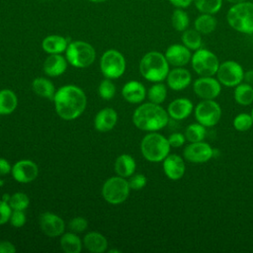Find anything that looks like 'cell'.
Returning <instances> with one entry per match:
<instances>
[{
  "mask_svg": "<svg viewBox=\"0 0 253 253\" xmlns=\"http://www.w3.org/2000/svg\"><path fill=\"white\" fill-rule=\"evenodd\" d=\"M191 63L194 71L200 76H213L220 64L212 51L202 47L192 54Z\"/></svg>",
  "mask_w": 253,
  "mask_h": 253,
  "instance_id": "cell-8",
  "label": "cell"
},
{
  "mask_svg": "<svg viewBox=\"0 0 253 253\" xmlns=\"http://www.w3.org/2000/svg\"><path fill=\"white\" fill-rule=\"evenodd\" d=\"M60 246L65 253H80L82 250V241L75 232L64 233L60 237Z\"/></svg>",
  "mask_w": 253,
  "mask_h": 253,
  "instance_id": "cell-30",
  "label": "cell"
},
{
  "mask_svg": "<svg viewBox=\"0 0 253 253\" xmlns=\"http://www.w3.org/2000/svg\"><path fill=\"white\" fill-rule=\"evenodd\" d=\"M167 97V88L161 82H156L147 91V98L151 103L161 104Z\"/></svg>",
  "mask_w": 253,
  "mask_h": 253,
  "instance_id": "cell-35",
  "label": "cell"
},
{
  "mask_svg": "<svg viewBox=\"0 0 253 253\" xmlns=\"http://www.w3.org/2000/svg\"><path fill=\"white\" fill-rule=\"evenodd\" d=\"M18 106L17 95L10 89L0 91V115L12 114Z\"/></svg>",
  "mask_w": 253,
  "mask_h": 253,
  "instance_id": "cell-28",
  "label": "cell"
},
{
  "mask_svg": "<svg viewBox=\"0 0 253 253\" xmlns=\"http://www.w3.org/2000/svg\"><path fill=\"white\" fill-rule=\"evenodd\" d=\"M12 176L13 178L22 184H27L33 182L39 174V168L37 164L29 159H23L17 161L12 166Z\"/></svg>",
  "mask_w": 253,
  "mask_h": 253,
  "instance_id": "cell-14",
  "label": "cell"
},
{
  "mask_svg": "<svg viewBox=\"0 0 253 253\" xmlns=\"http://www.w3.org/2000/svg\"><path fill=\"white\" fill-rule=\"evenodd\" d=\"M109 252L110 253H114V252H117V253H120L121 251L120 250H117V249H111V250H109Z\"/></svg>",
  "mask_w": 253,
  "mask_h": 253,
  "instance_id": "cell-51",
  "label": "cell"
},
{
  "mask_svg": "<svg viewBox=\"0 0 253 253\" xmlns=\"http://www.w3.org/2000/svg\"><path fill=\"white\" fill-rule=\"evenodd\" d=\"M171 24L177 32H184L190 26V17L185 9L176 8L171 15Z\"/></svg>",
  "mask_w": 253,
  "mask_h": 253,
  "instance_id": "cell-32",
  "label": "cell"
},
{
  "mask_svg": "<svg viewBox=\"0 0 253 253\" xmlns=\"http://www.w3.org/2000/svg\"><path fill=\"white\" fill-rule=\"evenodd\" d=\"M16 247L10 241H0V253H15Z\"/></svg>",
  "mask_w": 253,
  "mask_h": 253,
  "instance_id": "cell-44",
  "label": "cell"
},
{
  "mask_svg": "<svg viewBox=\"0 0 253 253\" xmlns=\"http://www.w3.org/2000/svg\"><path fill=\"white\" fill-rule=\"evenodd\" d=\"M193 90L203 100H214L221 92V84L212 76H200L193 83Z\"/></svg>",
  "mask_w": 253,
  "mask_h": 253,
  "instance_id": "cell-12",
  "label": "cell"
},
{
  "mask_svg": "<svg viewBox=\"0 0 253 253\" xmlns=\"http://www.w3.org/2000/svg\"><path fill=\"white\" fill-rule=\"evenodd\" d=\"M226 22L238 33L253 35V2L247 0L232 4L227 10Z\"/></svg>",
  "mask_w": 253,
  "mask_h": 253,
  "instance_id": "cell-4",
  "label": "cell"
},
{
  "mask_svg": "<svg viewBox=\"0 0 253 253\" xmlns=\"http://www.w3.org/2000/svg\"><path fill=\"white\" fill-rule=\"evenodd\" d=\"M166 80L170 89L174 91H181L190 85L192 75L190 71L184 67H175L172 70H169Z\"/></svg>",
  "mask_w": 253,
  "mask_h": 253,
  "instance_id": "cell-18",
  "label": "cell"
},
{
  "mask_svg": "<svg viewBox=\"0 0 253 253\" xmlns=\"http://www.w3.org/2000/svg\"><path fill=\"white\" fill-rule=\"evenodd\" d=\"M194 110L193 102L188 98H177L173 100L167 108V113L169 117L174 120H184L187 119Z\"/></svg>",
  "mask_w": 253,
  "mask_h": 253,
  "instance_id": "cell-19",
  "label": "cell"
},
{
  "mask_svg": "<svg viewBox=\"0 0 253 253\" xmlns=\"http://www.w3.org/2000/svg\"><path fill=\"white\" fill-rule=\"evenodd\" d=\"M12 171V166L8 160L0 157V176L9 174Z\"/></svg>",
  "mask_w": 253,
  "mask_h": 253,
  "instance_id": "cell-45",
  "label": "cell"
},
{
  "mask_svg": "<svg viewBox=\"0 0 253 253\" xmlns=\"http://www.w3.org/2000/svg\"><path fill=\"white\" fill-rule=\"evenodd\" d=\"M170 147L168 138L156 131L144 135L140 142L141 154L150 162L163 161L169 154Z\"/></svg>",
  "mask_w": 253,
  "mask_h": 253,
  "instance_id": "cell-5",
  "label": "cell"
},
{
  "mask_svg": "<svg viewBox=\"0 0 253 253\" xmlns=\"http://www.w3.org/2000/svg\"><path fill=\"white\" fill-rule=\"evenodd\" d=\"M146 182H147V179L143 174H132L129 177L128 185L131 190L138 191L145 187Z\"/></svg>",
  "mask_w": 253,
  "mask_h": 253,
  "instance_id": "cell-39",
  "label": "cell"
},
{
  "mask_svg": "<svg viewBox=\"0 0 253 253\" xmlns=\"http://www.w3.org/2000/svg\"><path fill=\"white\" fill-rule=\"evenodd\" d=\"M216 76L221 85L226 87H235L242 82L244 70L237 61L226 60L219 64Z\"/></svg>",
  "mask_w": 253,
  "mask_h": 253,
  "instance_id": "cell-11",
  "label": "cell"
},
{
  "mask_svg": "<svg viewBox=\"0 0 253 253\" xmlns=\"http://www.w3.org/2000/svg\"><path fill=\"white\" fill-rule=\"evenodd\" d=\"M212 147L204 141L191 142L183 150V157L192 163H205L211 159Z\"/></svg>",
  "mask_w": 253,
  "mask_h": 253,
  "instance_id": "cell-13",
  "label": "cell"
},
{
  "mask_svg": "<svg viewBox=\"0 0 253 253\" xmlns=\"http://www.w3.org/2000/svg\"><path fill=\"white\" fill-rule=\"evenodd\" d=\"M135 168V160L129 154H121L115 161V171L121 177H130L134 174Z\"/></svg>",
  "mask_w": 253,
  "mask_h": 253,
  "instance_id": "cell-25",
  "label": "cell"
},
{
  "mask_svg": "<svg viewBox=\"0 0 253 253\" xmlns=\"http://www.w3.org/2000/svg\"><path fill=\"white\" fill-rule=\"evenodd\" d=\"M169 64L175 67L187 65L192 58L191 50L183 43H173L169 45L164 53Z\"/></svg>",
  "mask_w": 253,
  "mask_h": 253,
  "instance_id": "cell-16",
  "label": "cell"
},
{
  "mask_svg": "<svg viewBox=\"0 0 253 253\" xmlns=\"http://www.w3.org/2000/svg\"><path fill=\"white\" fill-rule=\"evenodd\" d=\"M67 45V39L58 35L47 36L42 42V49L48 54L61 53L66 50Z\"/></svg>",
  "mask_w": 253,
  "mask_h": 253,
  "instance_id": "cell-24",
  "label": "cell"
},
{
  "mask_svg": "<svg viewBox=\"0 0 253 253\" xmlns=\"http://www.w3.org/2000/svg\"><path fill=\"white\" fill-rule=\"evenodd\" d=\"M168 141L171 147L177 148V147H181L185 143L186 137H185V134L181 132H173L168 137Z\"/></svg>",
  "mask_w": 253,
  "mask_h": 253,
  "instance_id": "cell-43",
  "label": "cell"
},
{
  "mask_svg": "<svg viewBox=\"0 0 253 253\" xmlns=\"http://www.w3.org/2000/svg\"><path fill=\"white\" fill-rule=\"evenodd\" d=\"M68 226L72 232L79 233L86 230V228L88 227V221L84 217L77 216L69 221Z\"/></svg>",
  "mask_w": 253,
  "mask_h": 253,
  "instance_id": "cell-40",
  "label": "cell"
},
{
  "mask_svg": "<svg viewBox=\"0 0 253 253\" xmlns=\"http://www.w3.org/2000/svg\"><path fill=\"white\" fill-rule=\"evenodd\" d=\"M129 191L128 181L118 175L105 181L102 187V196L109 204L119 205L127 199Z\"/></svg>",
  "mask_w": 253,
  "mask_h": 253,
  "instance_id": "cell-7",
  "label": "cell"
},
{
  "mask_svg": "<svg viewBox=\"0 0 253 253\" xmlns=\"http://www.w3.org/2000/svg\"><path fill=\"white\" fill-rule=\"evenodd\" d=\"M122 95L126 102L131 104H138L145 99L146 90L141 82L131 80L124 85L122 89Z\"/></svg>",
  "mask_w": 253,
  "mask_h": 253,
  "instance_id": "cell-20",
  "label": "cell"
},
{
  "mask_svg": "<svg viewBox=\"0 0 253 253\" xmlns=\"http://www.w3.org/2000/svg\"><path fill=\"white\" fill-rule=\"evenodd\" d=\"M32 89L38 96L48 100H53L55 95L53 83L49 79L43 77L34 79L32 82Z\"/></svg>",
  "mask_w": 253,
  "mask_h": 253,
  "instance_id": "cell-27",
  "label": "cell"
},
{
  "mask_svg": "<svg viewBox=\"0 0 253 253\" xmlns=\"http://www.w3.org/2000/svg\"><path fill=\"white\" fill-rule=\"evenodd\" d=\"M250 115H251V117H252V119H253V108H252V110H251V114H250Z\"/></svg>",
  "mask_w": 253,
  "mask_h": 253,
  "instance_id": "cell-53",
  "label": "cell"
},
{
  "mask_svg": "<svg viewBox=\"0 0 253 253\" xmlns=\"http://www.w3.org/2000/svg\"><path fill=\"white\" fill-rule=\"evenodd\" d=\"M253 126V119L251 115L246 113L238 114L233 120V126L238 131H246Z\"/></svg>",
  "mask_w": 253,
  "mask_h": 253,
  "instance_id": "cell-37",
  "label": "cell"
},
{
  "mask_svg": "<svg viewBox=\"0 0 253 253\" xmlns=\"http://www.w3.org/2000/svg\"><path fill=\"white\" fill-rule=\"evenodd\" d=\"M195 119L206 127L215 126L221 118V108L214 100H203L194 110Z\"/></svg>",
  "mask_w": 253,
  "mask_h": 253,
  "instance_id": "cell-10",
  "label": "cell"
},
{
  "mask_svg": "<svg viewBox=\"0 0 253 253\" xmlns=\"http://www.w3.org/2000/svg\"><path fill=\"white\" fill-rule=\"evenodd\" d=\"M163 162V171L164 174L170 180H179L181 179L186 171V166L184 159L178 154H168Z\"/></svg>",
  "mask_w": 253,
  "mask_h": 253,
  "instance_id": "cell-17",
  "label": "cell"
},
{
  "mask_svg": "<svg viewBox=\"0 0 253 253\" xmlns=\"http://www.w3.org/2000/svg\"><path fill=\"white\" fill-rule=\"evenodd\" d=\"M10 197H11V195H9V194H5V195H3L2 200L8 203V202H9V200H10Z\"/></svg>",
  "mask_w": 253,
  "mask_h": 253,
  "instance_id": "cell-49",
  "label": "cell"
},
{
  "mask_svg": "<svg viewBox=\"0 0 253 253\" xmlns=\"http://www.w3.org/2000/svg\"><path fill=\"white\" fill-rule=\"evenodd\" d=\"M217 21L214 15L200 13L194 20V29L201 35H210L216 29Z\"/></svg>",
  "mask_w": 253,
  "mask_h": 253,
  "instance_id": "cell-26",
  "label": "cell"
},
{
  "mask_svg": "<svg viewBox=\"0 0 253 253\" xmlns=\"http://www.w3.org/2000/svg\"><path fill=\"white\" fill-rule=\"evenodd\" d=\"M13 211H25L30 204V200L28 195L22 192H17L11 195L10 200L8 202Z\"/></svg>",
  "mask_w": 253,
  "mask_h": 253,
  "instance_id": "cell-36",
  "label": "cell"
},
{
  "mask_svg": "<svg viewBox=\"0 0 253 253\" xmlns=\"http://www.w3.org/2000/svg\"><path fill=\"white\" fill-rule=\"evenodd\" d=\"M56 114L65 121L77 119L85 111L87 98L81 88L75 85L60 87L53 98Z\"/></svg>",
  "mask_w": 253,
  "mask_h": 253,
  "instance_id": "cell-1",
  "label": "cell"
},
{
  "mask_svg": "<svg viewBox=\"0 0 253 253\" xmlns=\"http://www.w3.org/2000/svg\"><path fill=\"white\" fill-rule=\"evenodd\" d=\"M98 93L102 99L111 100L115 96L116 86L110 78H106L103 81H101L98 88Z\"/></svg>",
  "mask_w": 253,
  "mask_h": 253,
  "instance_id": "cell-38",
  "label": "cell"
},
{
  "mask_svg": "<svg viewBox=\"0 0 253 253\" xmlns=\"http://www.w3.org/2000/svg\"><path fill=\"white\" fill-rule=\"evenodd\" d=\"M83 244L85 248L93 253H103L107 250V238L97 231H91L84 236Z\"/></svg>",
  "mask_w": 253,
  "mask_h": 253,
  "instance_id": "cell-23",
  "label": "cell"
},
{
  "mask_svg": "<svg viewBox=\"0 0 253 253\" xmlns=\"http://www.w3.org/2000/svg\"><path fill=\"white\" fill-rule=\"evenodd\" d=\"M67 62L76 68L90 66L96 58L95 48L83 41H75L68 43L65 50Z\"/></svg>",
  "mask_w": 253,
  "mask_h": 253,
  "instance_id": "cell-6",
  "label": "cell"
},
{
  "mask_svg": "<svg viewBox=\"0 0 253 253\" xmlns=\"http://www.w3.org/2000/svg\"><path fill=\"white\" fill-rule=\"evenodd\" d=\"M139 71L142 77L150 82H162L169 73V63L163 53L149 51L142 56Z\"/></svg>",
  "mask_w": 253,
  "mask_h": 253,
  "instance_id": "cell-3",
  "label": "cell"
},
{
  "mask_svg": "<svg viewBox=\"0 0 253 253\" xmlns=\"http://www.w3.org/2000/svg\"><path fill=\"white\" fill-rule=\"evenodd\" d=\"M90 2H93V3H102V2H105L107 0H89Z\"/></svg>",
  "mask_w": 253,
  "mask_h": 253,
  "instance_id": "cell-50",
  "label": "cell"
},
{
  "mask_svg": "<svg viewBox=\"0 0 253 253\" xmlns=\"http://www.w3.org/2000/svg\"><path fill=\"white\" fill-rule=\"evenodd\" d=\"M184 134H185L186 140H188L190 142L203 141L207 134L206 126L199 124L198 122L191 124L186 127Z\"/></svg>",
  "mask_w": 253,
  "mask_h": 253,
  "instance_id": "cell-34",
  "label": "cell"
},
{
  "mask_svg": "<svg viewBox=\"0 0 253 253\" xmlns=\"http://www.w3.org/2000/svg\"><path fill=\"white\" fill-rule=\"evenodd\" d=\"M117 121V112L112 108H104L97 113L94 119V126L98 131L106 132L114 128Z\"/></svg>",
  "mask_w": 253,
  "mask_h": 253,
  "instance_id": "cell-21",
  "label": "cell"
},
{
  "mask_svg": "<svg viewBox=\"0 0 253 253\" xmlns=\"http://www.w3.org/2000/svg\"><path fill=\"white\" fill-rule=\"evenodd\" d=\"M40 226L45 235L49 237H56L63 233L65 223L57 214L45 211L40 215Z\"/></svg>",
  "mask_w": 253,
  "mask_h": 253,
  "instance_id": "cell-15",
  "label": "cell"
},
{
  "mask_svg": "<svg viewBox=\"0 0 253 253\" xmlns=\"http://www.w3.org/2000/svg\"><path fill=\"white\" fill-rule=\"evenodd\" d=\"M223 0H193L195 8L200 13L215 15L222 8Z\"/></svg>",
  "mask_w": 253,
  "mask_h": 253,
  "instance_id": "cell-33",
  "label": "cell"
},
{
  "mask_svg": "<svg viewBox=\"0 0 253 253\" xmlns=\"http://www.w3.org/2000/svg\"><path fill=\"white\" fill-rule=\"evenodd\" d=\"M67 68V59L60 53L49 54L43 62V71L49 77H57L63 74Z\"/></svg>",
  "mask_w": 253,
  "mask_h": 253,
  "instance_id": "cell-22",
  "label": "cell"
},
{
  "mask_svg": "<svg viewBox=\"0 0 253 253\" xmlns=\"http://www.w3.org/2000/svg\"><path fill=\"white\" fill-rule=\"evenodd\" d=\"M252 2H253V0H252Z\"/></svg>",
  "mask_w": 253,
  "mask_h": 253,
  "instance_id": "cell-54",
  "label": "cell"
},
{
  "mask_svg": "<svg viewBox=\"0 0 253 253\" xmlns=\"http://www.w3.org/2000/svg\"><path fill=\"white\" fill-rule=\"evenodd\" d=\"M234 100L241 106H249L253 103V86L247 83H240L235 86L233 92Z\"/></svg>",
  "mask_w": 253,
  "mask_h": 253,
  "instance_id": "cell-29",
  "label": "cell"
},
{
  "mask_svg": "<svg viewBox=\"0 0 253 253\" xmlns=\"http://www.w3.org/2000/svg\"><path fill=\"white\" fill-rule=\"evenodd\" d=\"M243 80H245V83L253 86V69H250V70H247L246 72H244Z\"/></svg>",
  "mask_w": 253,
  "mask_h": 253,
  "instance_id": "cell-47",
  "label": "cell"
},
{
  "mask_svg": "<svg viewBox=\"0 0 253 253\" xmlns=\"http://www.w3.org/2000/svg\"><path fill=\"white\" fill-rule=\"evenodd\" d=\"M100 67L106 78L116 79L121 77L126 70V59L116 49H108L101 56Z\"/></svg>",
  "mask_w": 253,
  "mask_h": 253,
  "instance_id": "cell-9",
  "label": "cell"
},
{
  "mask_svg": "<svg viewBox=\"0 0 253 253\" xmlns=\"http://www.w3.org/2000/svg\"><path fill=\"white\" fill-rule=\"evenodd\" d=\"M169 121V115L159 104L144 103L138 106L133 115V125L144 131H157L165 127Z\"/></svg>",
  "mask_w": 253,
  "mask_h": 253,
  "instance_id": "cell-2",
  "label": "cell"
},
{
  "mask_svg": "<svg viewBox=\"0 0 253 253\" xmlns=\"http://www.w3.org/2000/svg\"><path fill=\"white\" fill-rule=\"evenodd\" d=\"M11 214H12V208L7 202L1 200L0 201V225L5 224L10 220Z\"/></svg>",
  "mask_w": 253,
  "mask_h": 253,
  "instance_id": "cell-42",
  "label": "cell"
},
{
  "mask_svg": "<svg viewBox=\"0 0 253 253\" xmlns=\"http://www.w3.org/2000/svg\"><path fill=\"white\" fill-rule=\"evenodd\" d=\"M3 184H4V182H3V180L2 179H0V188L3 186Z\"/></svg>",
  "mask_w": 253,
  "mask_h": 253,
  "instance_id": "cell-52",
  "label": "cell"
},
{
  "mask_svg": "<svg viewBox=\"0 0 253 253\" xmlns=\"http://www.w3.org/2000/svg\"><path fill=\"white\" fill-rule=\"evenodd\" d=\"M181 41L185 46H187L190 50L194 51L201 48L203 43L202 35L194 28H188L187 30L182 32Z\"/></svg>",
  "mask_w": 253,
  "mask_h": 253,
  "instance_id": "cell-31",
  "label": "cell"
},
{
  "mask_svg": "<svg viewBox=\"0 0 253 253\" xmlns=\"http://www.w3.org/2000/svg\"><path fill=\"white\" fill-rule=\"evenodd\" d=\"M9 221L14 227H22L27 221V215L24 211H13Z\"/></svg>",
  "mask_w": 253,
  "mask_h": 253,
  "instance_id": "cell-41",
  "label": "cell"
},
{
  "mask_svg": "<svg viewBox=\"0 0 253 253\" xmlns=\"http://www.w3.org/2000/svg\"><path fill=\"white\" fill-rule=\"evenodd\" d=\"M175 8L187 9L193 4V0H168Z\"/></svg>",
  "mask_w": 253,
  "mask_h": 253,
  "instance_id": "cell-46",
  "label": "cell"
},
{
  "mask_svg": "<svg viewBox=\"0 0 253 253\" xmlns=\"http://www.w3.org/2000/svg\"><path fill=\"white\" fill-rule=\"evenodd\" d=\"M225 1H227L228 3H230L232 5V4H237V3L244 2V1H247V0H225Z\"/></svg>",
  "mask_w": 253,
  "mask_h": 253,
  "instance_id": "cell-48",
  "label": "cell"
}]
</instances>
